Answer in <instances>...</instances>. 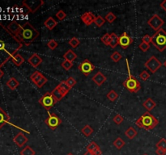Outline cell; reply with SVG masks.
<instances>
[{
    "label": "cell",
    "mask_w": 166,
    "mask_h": 155,
    "mask_svg": "<svg viewBox=\"0 0 166 155\" xmlns=\"http://www.w3.org/2000/svg\"><path fill=\"white\" fill-rule=\"evenodd\" d=\"M40 32L29 22H26L21 26L18 33L15 36L23 45L29 46L39 37Z\"/></svg>",
    "instance_id": "obj_2"
},
{
    "label": "cell",
    "mask_w": 166,
    "mask_h": 155,
    "mask_svg": "<svg viewBox=\"0 0 166 155\" xmlns=\"http://www.w3.org/2000/svg\"><path fill=\"white\" fill-rule=\"evenodd\" d=\"M85 155H94V154L92 152H91V151H87V152L85 154Z\"/></svg>",
    "instance_id": "obj_52"
},
{
    "label": "cell",
    "mask_w": 166,
    "mask_h": 155,
    "mask_svg": "<svg viewBox=\"0 0 166 155\" xmlns=\"http://www.w3.org/2000/svg\"><path fill=\"white\" fill-rule=\"evenodd\" d=\"M95 19L96 16L92 12H85L84 15L81 16L82 21L84 22V24L87 26H90L92 23H94Z\"/></svg>",
    "instance_id": "obj_15"
},
{
    "label": "cell",
    "mask_w": 166,
    "mask_h": 155,
    "mask_svg": "<svg viewBox=\"0 0 166 155\" xmlns=\"http://www.w3.org/2000/svg\"><path fill=\"white\" fill-rule=\"evenodd\" d=\"M113 145L114 147H116V149H118V150H121V148L123 147L124 145H126V142H124L121 137H118V138L113 142Z\"/></svg>",
    "instance_id": "obj_29"
},
{
    "label": "cell",
    "mask_w": 166,
    "mask_h": 155,
    "mask_svg": "<svg viewBox=\"0 0 166 155\" xmlns=\"http://www.w3.org/2000/svg\"><path fill=\"white\" fill-rule=\"evenodd\" d=\"M58 87L61 90V91L63 92L65 95H66V94H67V93H68L71 89V88H70V87L66 84L65 81L60 82H59V84L58 85Z\"/></svg>",
    "instance_id": "obj_27"
},
{
    "label": "cell",
    "mask_w": 166,
    "mask_h": 155,
    "mask_svg": "<svg viewBox=\"0 0 166 155\" xmlns=\"http://www.w3.org/2000/svg\"><path fill=\"white\" fill-rule=\"evenodd\" d=\"M132 42H133V40L129 35L127 34V32H122V34L119 37V44L121 47V49H126L127 48L129 47L130 45H131Z\"/></svg>",
    "instance_id": "obj_12"
},
{
    "label": "cell",
    "mask_w": 166,
    "mask_h": 155,
    "mask_svg": "<svg viewBox=\"0 0 166 155\" xmlns=\"http://www.w3.org/2000/svg\"><path fill=\"white\" fill-rule=\"evenodd\" d=\"M86 149H87V151H91V152L94 153L97 150H99L100 147H99V145H98L96 142H90V144L88 145Z\"/></svg>",
    "instance_id": "obj_32"
},
{
    "label": "cell",
    "mask_w": 166,
    "mask_h": 155,
    "mask_svg": "<svg viewBox=\"0 0 166 155\" xmlns=\"http://www.w3.org/2000/svg\"><path fill=\"white\" fill-rule=\"evenodd\" d=\"M65 82H66V84L70 88H72V87H75V84H76V80H75L73 77H69L68 79L65 81Z\"/></svg>",
    "instance_id": "obj_40"
},
{
    "label": "cell",
    "mask_w": 166,
    "mask_h": 155,
    "mask_svg": "<svg viewBox=\"0 0 166 155\" xmlns=\"http://www.w3.org/2000/svg\"><path fill=\"white\" fill-rule=\"evenodd\" d=\"M164 24V22L162 19L160 17V16L157 15V14H155L153 15L152 17H151L148 21V24L149 26L155 31H159L160 29H161L162 26Z\"/></svg>",
    "instance_id": "obj_10"
},
{
    "label": "cell",
    "mask_w": 166,
    "mask_h": 155,
    "mask_svg": "<svg viewBox=\"0 0 166 155\" xmlns=\"http://www.w3.org/2000/svg\"><path fill=\"white\" fill-rule=\"evenodd\" d=\"M160 6H161V7L163 9L164 11L166 12V0H164V1H163L162 3L160 4Z\"/></svg>",
    "instance_id": "obj_50"
},
{
    "label": "cell",
    "mask_w": 166,
    "mask_h": 155,
    "mask_svg": "<svg viewBox=\"0 0 166 155\" xmlns=\"http://www.w3.org/2000/svg\"><path fill=\"white\" fill-rule=\"evenodd\" d=\"M67 155H74V154H71V153H70V154H68Z\"/></svg>",
    "instance_id": "obj_55"
},
{
    "label": "cell",
    "mask_w": 166,
    "mask_h": 155,
    "mask_svg": "<svg viewBox=\"0 0 166 155\" xmlns=\"http://www.w3.org/2000/svg\"><path fill=\"white\" fill-rule=\"evenodd\" d=\"M3 74H4V73H3V71L1 70V68H0V79H1V78H3Z\"/></svg>",
    "instance_id": "obj_53"
},
{
    "label": "cell",
    "mask_w": 166,
    "mask_h": 155,
    "mask_svg": "<svg viewBox=\"0 0 166 155\" xmlns=\"http://www.w3.org/2000/svg\"><path fill=\"white\" fill-rule=\"evenodd\" d=\"M36 152L29 145H27L20 151V155H35Z\"/></svg>",
    "instance_id": "obj_30"
},
{
    "label": "cell",
    "mask_w": 166,
    "mask_h": 155,
    "mask_svg": "<svg viewBox=\"0 0 166 155\" xmlns=\"http://www.w3.org/2000/svg\"><path fill=\"white\" fill-rule=\"evenodd\" d=\"M58 42L56 41L55 40H49L47 43V46L48 48L51 50H54L56 48L58 47Z\"/></svg>",
    "instance_id": "obj_42"
},
{
    "label": "cell",
    "mask_w": 166,
    "mask_h": 155,
    "mask_svg": "<svg viewBox=\"0 0 166 155\" xmlns=\"http://www.w3.org/2000/svg\"><path fill=\"white\" fill-rule=\"evenodd\" d=\"M92 81L95 82L96 84L97 85L98 87H100L101 85L105 83V82L106 81V75L100 72V71H98L97 73L94 75V76L92 78Z\"/></svg>",
    "instance_id": "obj_16"
},
{
    "label": "cell",
    "mask_w": 166,
    "mask_h": 155,
    "mask_svg": "<svg viewBox=\"0 0 166 155\" xmlns=\"http://www.w3.org/2000/svg\"><path fill=\"white\" fill-rule=\"evenodd\" d=\"M43 75L42 73H40L39 71H35L34 73L30 76V79H31V81L34 83L35 85L37 84V82L41 80V79L43 78Z\"/></svg>",
    "instance_id": "obj_26"
},
{
    "label": "cell",
    "mask_w": 166,
    "mask_h": 155,
    "mask_svg": "<svg viewBox=\"0 0 166 155\" xmlns=\"http://www.w3.org/2000/svg\"><path fill=\"white\" fill-rule=\"evenodd\" d=\"M23 47L13 34L8 31L7 27L0 23V68Z\"/></svg>",
    "instance_id": "obj_1"
},
{
    "label": "cell",
    "mask_w": 166,
    "mask_h": 155,
    "mask_svg": "<svg viewBox=\"0 0 166 155\" xmlns=\"http://www.w3.org/2000/svg\"><path fill=\"white\" fill-rule=\"evenodd\" d=\"M69 45H71L72 48H77L80 44V40L79 39H77L76 37H72L70 40H69Z\"/></svg>",
    "instance_id": "obj_37"
},
{
    "label": "cell",
    "mask_w": 166,
    "mask_h": 155,
    "mask_svg": "<svg viewBox=\"0 0 166 155\" xmlns=\"http://www.w3.org/2000/svg\"><path fill=\"white\" fill-rule=\"evenodd\" d=\"M118 93L115 91H113V90H111L107 94V98H108V100H109V101H111V102H114L118 99Z\"/></svg>",
    "instance_id": "obj_34"
},
{
    "label": "cell",
    "mask_w": 166,
    "mask_h": 155,
    "mask_svg": "<svg viewBox=\"0 0 166 155\" xmlns=\"http://www.w3.org/2000/svg\"><path fill=\"white\" fill-rule=\"evenodd\" d=\"M143 106L148 110V112H150L151 110H152L153 108L156 106V103L153 101L152 99L148 98V99L145 100L144 102L143 103Z\"/></svg>",
    "instance_id": "obj_22"
},
{
    "label": "cell",
    "mask_w": 166,
    "mask_h": 155,
    "mask_svg": "<svg viewBox=\"0 0 166 155\" xmlns=\"http://www.w3.org/2000/svg\"><path fill=\"white\" fill-rule=\"evenodd\" d=\"M10 121V116L5 112L3 108H0V129H2L6 124H8Z\"/></svg>",
    "instance_id": "obj_18"
},
{
    "label": "cell",
    "mask_w": 166,
    "mask_h": 155,
    "mask_svg": "<svg viewBox=\"0 0 166 155\" xmlns=\"http://www.w3.org/2000/svg\"><path fill=\"white\" fill-rule=\"evenodd\" d=\"M57 24H58V22L56 21L55 19L53 17H51V16L47 18V19L44 22V25L47 28V29H49L50 31L53 30L57 26Z\"/></svg>",
    "instance_id": "obj_19"
},
{
    "label": "cell",
    "mask_w": 166,
    "mask_h": 155,
    "mask_svg": "<svg viewBox=\"0 0 166 155\" xmlns=\"http://www.w3.org/2000/svg\"><path fill=\"white\" fill-rule=\"evenodd\" d=\"M51 94L53 95V96L54 97V99H55L56 100H57V102H58V101H60L63 98H64L66 95H64L63 92L61 91V90L59 89L58 87V86L54 88V89L51 91Z\"/></svg>",
    "instance_id": "obj_20"
},
{
    "label": "cell",
    "mask_w": 166,
    "mask_h": 155,
    "mask_svg": "<svg viewBox=\"0 0 166 155\" xmlns=\"http://www.w3.org/2000/svg\"><path fill=\"white\" fill-rule=\"evenodd\" d=\"M11 61L16 66H20L24 62V58L20 53H16L11 58Z\"/></svg>",
    "instance_id": "obj_25"
},
{
    "label": "cell",
    "mask_w": 166,
    "mask_h": 155,
    "mask_svg": "<svg viewBox=\"0 0 166 155\" xmlns=\"http://www.w3.org/2000/svg\"><path fill=\"white\" fill-rule=\"evenodd\" d=\"M106 19L103 18L101 16H98L96 17L95 19V21H94V24L98 27V28H100V27H102L105 23H106Z\"/></svg>",
    "instance_id": "obj_33"
},
{
    "label": "cell",
    "mask_w": 166,
    "mask_h": 155,
    "mask_svg": "<svg viewBox=\"0 0 166 155\" xmlns=\"http://www.w3.org/2000/svg\"><path fill=\"white\" fill-rule=\"evenodd\" d=\"M143 155H148V154H143Z\"/></svg>",
    "instance_id": "obj_56"
},
{
    "label": "cell",
    "mask_w": 166,
    "mask_h": 155,
    "mask_svg": "<svg viewBox=\"0 0 166 155\" xmlns=\"http://www.w3.org/2000/svg\"><path fill=\"white\" fill-rule=\"evenodd\" d=\"M63 58L64 60L69 61L73 62L77 58V54L72 49H69L67 50V52L63 55Z\"/></svg>",
    "instance_id": "obj_21"
},
{
    "label": "cell",
    "mask_w": 166,
    "mask_h": 155,
    "mask_svg": "<svg viewBox=\"0 0 166 155\" xmlns=\"http://www.w3.org/2000/svg\"><path fill=\"white\" fill-rule=\"evenodd\" d=\"M45 123L49 128H50L52 130H54L62 124V120L55 113H49V116L45 120Z\"/></svg>",
    "instance_id": "obj_8"
},
{
    "label": "cell",
    "mask_w": 166,
    "mask_h": 155,
    "mask_svg": "<svg viewBox=\"0 0 166 155\" xmlns=\"http://www.w3.org/2000/svg\"><path fill=\"white\" fill-rule=\"evenodd\" d=\"M140 78L142 79L143 81H147V80L150 78V74H148V72H147V71L143 70L142 73L140 74Z\"/></svg>",
    "instance_id": "obj_45"
},
{
    "label": "cell",
    "mask_w": 166,
    "mask_h": 155,
    "mask_svg": "<svg viewBox=\"0 0 166 155\" xmlns=\"http://www.w3.org/2000/svg\"><path fill=\"white\" fill-rule=\"evenodd\" d=\"M47 81H48L47 78H45V76H43L42 79H41V80H40L38 82H37V84L36 85V86H37L38 88H42V87L43 86H44V85H45V83L47 82Z\"/></svg>",
    "instance_id": "obj_47"
},
{
    "label": "cell",
    "mask_w": 166,
    "mask_h": 155,
    "mask_svg": "<svg viewBox=\"0 0 166 155\" xmlns=\"http://www.w3.org/2000/svg\"><path fill=\"white\" fill-rule=\"evenodd\" d=\"M137 134L138 133L137 131H136V129L132 126L129 127V128L126 130V132H125V135H126L127 138L130 140L134 139V137L137 136Z\"/></svg>",
    "instance_id": "obj_23"
},
{
    "label": "cell",
    "mask_w": 166,
    "mask_h": 155,
    "mask_svg": "<svg viewBox=\"0 0 166 155\" xmlns=\"http://www.w3.org/2000/svg\"><path fill=\"white\" fill-rule=\"evenodd\" d=\"M74 66V63L71 62V61H69L64 60V61L62 62V67L65 70H71V68H72Z\"/></svg>",
    "instance_id": "obj_36"
},
{
    "label": "cell",
    "mask_w": 166,
    "mask_h": 155,
    "mask_svg": "<svg viewBox=\"0 0 166 155\" xmlns=\"http://www.w3.org/2000/svg\"><path fill=\"white\" fill-rule=\"evenodd\" d=\"M159 124V121L151 114L149 112L143 113L137 121H135V124L139 128L144 129L145 130H152Z\"/></svg>",
    "instance_id": "obj_3"
},
{
    "label": "cell",
    "mask_w": 166,
    "mask_h": 155,
    "mask_svg": "<svg viewBox=\"0 0 166 155\" xmlns=\"http://www.w3.org/2000/svg\"><path fill=\"white\" fill-rule=\"evenodd\" d=\"M162 66H163V64L161 63L155 56H152L144 64L145 67L148 69L152 74H155Z\"/></svg>",
    "instance_id": "obj_7"
},
{
    "label": "cell",
    "mask_w": 166,
    "mask_h": 155,
    "mask_svg": "<svg viewBox=\"0 0 166 155\" xmlns=\"http://www.w3.org/2000/svg\"><path fill=\"white\" fill-rule=\"evenodd\" d=\"M155 146H156V148H158V149H162V150H166V140L164 138H161L156 143Z\"/></svg>",
    "instance_id": "obj_41"
},
{
    "label": "cell",
    "mask_w": 166,
    "mask_h": 155,
    "mask_svg": "<svg viewBox=\"0 0 166 155\" xmlns=\"http://www.w3.org/2000/svg\"><path fill=\"white\" fill-rule=\"evenodd\" d=\"M100 40L103 44H105L106 45H109V44H110L111 41V34H109V33H106L101 38H100Z\"/></svg>",
    "instance_id": "obj_35"
},
{
    "label": "cell",
    "mask_w": 166,
    "mask_h": 155,
    "mask_svg": "<svg viewBox=\"0 0 166 155\" xmlns=\"http://www.w3.org/2000/svg\"><path fill=\"white\" fill-rule=\"evenodd\" d=\"M28 62H29L32 67L37 68L42 64V58H41L37 53H33L30 58L28 59Z\"/></svg>",
    "instance_id": "obj_14"
},
{
    "label": "cell",
    "mask_w": 166,
    "mask_h": 155,
    "mask_svg": "<svg viewBox=\"0 0 166 155\" xmlns=\"http://www.w3.org/2000/svg\"><path fill=\"white\" fill-rule=\"evenodd\" d=\"M105 19H106V21H108L109 24H112V23H113V21L117 19V16H115L113 12H109L106 16Z\"/></svg>",
    "instance_id": "obj_38"
},
{
    "label": "cell",
    "mask_w": 166,
    "mask_h": 155,
    "mask_svg": "<svg viewBox=\"0 0 166 155\" xmlns=\"http://www.w3.org/2000/svg\"><path fill=\"white\" fill-rule=\"evenodd\" d=\"M81 133L85 135V137H89L90 135H92V133H93V129L90 125L87 124L81 129Z\"/></svg>",
    "instance_id": "obj_31"
},
{
    "label": "cell",
    "mask_w": 166,
    "mask_h": 155,
    "mask_svg": "<svg viewBox=\"0 0 166 155\" xmlns=\"http://www.w3.org/2000/svg\"><path fill=\"white\" fill-rule=\"evenodd\" d=\"M6 85H7V87H9L10 89L14 91V90H16V88L20 86V82L16 80V78H10L9 80L7 82Z\"/></svg>",
    "instance_id": "obj_24"
},
{
    "label": "cell",
    "mask_w": 166,
    "mask_h": 155,
    "mask_svg": "<svg viewBox=\"0 0 166 155\" xmlns=\"http://www.w3.org/2000/svg\"><path fill=\"white\" fill-rule=\"evenodd\" d=\"M139 48H140V50H142L143 52H147V51L149 49V48H150V45L146 44V43L144 42H142L139 45Z\"/></svg>",
    "instance_id": "obj_46"
},
{
    "label": "cell",
    "mask_w": 166,
    "mask_h": 155,
    "mask_svg": "<svg viewBox=\"0 0 166 155\" xmlns=\"http://www.w3.org/2000/svg\"><path fill=\"white\" fill-rule=\"evenodd\" d=\"M163 66H164V67H165V68H166V60L164 61V63H163Z\"/></svg>",
    "instance_id": "obj_54"
},
{
    "label": "cell",
    "mask_w": 166,
    "mask_h": 155,
    "mask_svg": "<svg viewBox=\"0 0 166 155\" xmlns=\"http://www.w3.org/2000/svg\"><path fill=\"white\" fill-rule=\"evenodd\" d=\"M21 26L20 24H18L16 21H12L7 26V28L8 29V31L11 32V34H13L14 36H16L18 32L21 28Z\"/></svg>",
    "instance_id": "obj_17"
},
{
    "label": "cell",
    "mask_w": 166,
    "mask_h": 155,
    "mask_svg": "<svg viewBox=\"0 0 166 155\" xmlns=\"http://www.w3.org/2000/svg\"><path fill=\"white\" fill-rule=\"evenodd\" d=\"M152 44L155 46L160 52H163L166 49V32L164 29H160L155 32L152 37Z\"/></svg>",
    "instance_id": "obj_5"
},
{
    "label": "cell",
    "mask_w": 166,
    "mask_h": 155,
    "mask_svg": "<svg viewBox=\"0 0 166 155\" xmlns=\"http://www.w3.org/2000/svg\"><path fill=\"white\" fill-rule=\"evenodd\" d=\"M126 62H127V70H128V74H129V77L127 78L125 81L123 82V86L128 91L131 92V93H137L140 89H141V85H140V82H139L137 79H135L133 75L131 73V70H130L129 64H128V60H126Z\"/></svg>",
    "instance_id": "obj_4"
},
{
    "label": "cell",
    "mask_w": 166,
    "mask_h": 155,
    "mask_svg": "<svg viewBox=\"0 0 166 155\" xmlns=\"http://www.w3.org/2000/svg\"><path fill=\"white\" fill-rule=\"evenodd\" d=\"M79 70L85 76H88L92 71L95 70V66L88 59H85L83 62L78 66Z\"/></svg>",
    "instance_id": "obj_9"
},
{
    "label": "cell",
    "mask_w": 166,
    "mask_h": 155,
    "mask_svg": "<svg viewBox=\"0 0 166 155\" xmlns=\"http://www.w3.org/2000/svg\"><path fill=\"white\" fill-rule=\"evenodd\" d=\"M155 154L157 155H165L166 154V150H162V149H156L155 150Z\"/></svg>",
    "instance_id": "obj_49"
},
{
    "label": "cell",
    "mask_w": 166,
    "mask_h": 155,
    "mask_svg": "<svg viewBox=\"0 0 166 155\" xmlns=\"http://www.w3.org/2000/svg\"><path fill=\"white\" fill-rule=\"evenodd\" d=\"M44 4L42 0H32V1H24L23 5L28 8L30 13H34L41 7V6Z\"/></svg>",
    "instance_id": "obj_11"
},
{
    "label": "cell",
    "mask_w": 166,
    "mask_h": 155,
    "mask_svg": "<svg viewBox=\"0 0 166 155\" xmlns=\"http://www.w3.org/2000/svg\"><path fill=\"white\" fill-rule=\"evenodd\" d=\"M28 141H29L28 137H27L26 136H25V134L23 133L22 132L16 134L13 138L14 143H15L18 147L20 148L23 147L24 145L28 142Z\"/></svg>",
    "instance_id": "obj_13"
},
{
    "label": "cell",
    "mask_w": 166,
    "mask_h": 155,
    "mask_svg": "<svg viewBox=\"0 0 166 155\" xmlns=\"http://www.w3.org/2000/svg\"><path fill=\"white\" fill-rule=\"evenodd\" d=\"M110 58L112 59L113 61H114V62H118L122 58V57H121V55L118 52H114V53H113L111 54Z\"/></svg>",
    "instance_id": "obj_39"
},
{
    "label": "cell",
    "mask_w": 166,
    "mask_h": 155,
    "mask_svg": "<svg viewBox=\"0 0 166 155\" xmlns=\"http://www.w3.org/2000/svg\"><path fill=\"white\" fill-rule=\"evenodd\" d=\"M39 103L49 112L57 103V100L50 92H46L39 100Z\"/></svg>",
    "instance_id": "obj_6"
},
{
    "label": "cell",
    "mask_w": 166,
    "mask_h": 155,
    "mask_svg": "<svg viewBox=\"0 0 166 155\" xmlns=\"http://www.w3.org/2000/svg\"><path fill=\"white\" fill-rule=\"evenodd\" d=\"M93 154H94V155H101V154H102V152H101L100 149H99V150H97V151L93 153Z\"/></svg>",
    "instance_id": "obj_51"
},
{
    "label": "cell",
    "mask_w": 166,
    "mask_h": 155,
    "mask_svg": "<svg viewBox=\"0 0 166 155\" xmlns=\"http://www.w3.org/2000/svg\"><path fill=\"white\" fill-rule=\"evenodd\" d=\"M123 121H124L123 117H122L120 114H116V115L114 116V117L113 118V121L114 122V123L116 124H118V125L121 124Z\"/></svg>",
    "instance_id": "obj_44"
},
{
    "label": "cell",
    "mask_w": 166,
    "mask_h": 155,
    "mask_svg": "<svg viewBox=\"0 0 166 155\" xmlns=\"http://www.w3.org/2000/svg\"><path fill=\"white\" fill-rule=\"evenodd\" d=\"M118 44L119 37H118L115 33H111V41L110 44H109V46L112 49H114V48H116L117 45H118Z\"/></svg>",
    "instance_id": "obj_28"
},
{
    "label": "cell",
    "mask_w": 166,
    "mask_h": 155,
    "mask_svg": "<svg viewBox=\"0 0 166 155\" xmlns=\"http://www.w3.org/2000/svg\"><path fill=\"white\" fill-rule=\"evenodd\" d=\"M55 16L58 20H61V21H62V20H63L64 19H66V13L64 11H63V10H59V11L56 13Z\"/></svg>",
    "instance_id": "obj_43"
},
{
    "label": "cell",
    "mask_w": 166,
    "mask_h": 155,
    "mask_svg": "<svg viewBox=\"0 0 166 155\" xmlns=\"http://www.w3.org/2000/svg\"><path fill=\"white\" fill-rule=\"evenodd\" d=\"M142 42H144L146 44L150 45V43L152 42V37L149 35H144L142 38Z\"/></svg>",
    "instance_id": "obj_48"
}]
</instances>
